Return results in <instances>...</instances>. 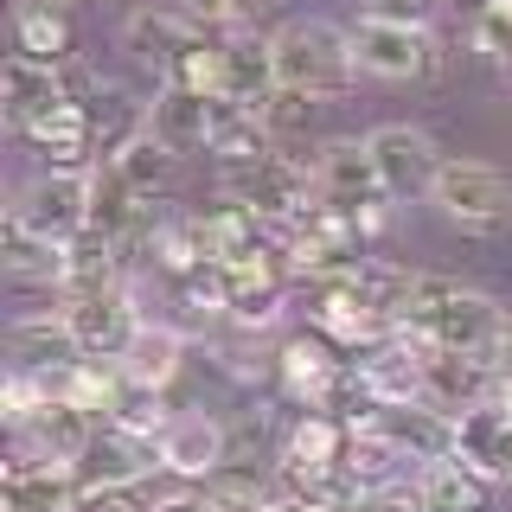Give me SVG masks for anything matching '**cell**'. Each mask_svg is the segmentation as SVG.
<instances>
[{
    "instance_id": "31",
    "label": "cell",
    "mask_w": 512,
    "mask_h": 512,
    "mask_svg": "<svg viewBox=\"0 0 512 512\" xmlns=\"http://www.w3.org/2000/svg\"><path fill=\"white\" fill-rule=\"evenodd\" d=\"M109 423H116L122 436L160 448V436L173 429V416H167V397H160V391H122V404L109 410Z\"/></svg>"
},
{
    "instance_id": "28",
    "label": "cell",
    "mask_w": 512,
    "mask_h": 512,
    "mask_svg": "<svg viewBox=\"0 0 512 512\" xmlns=\"http://www.w3.org/2000/svg\"><path fill=\"white\" fill-rule=\"evenodd\" d=\"M346 442H352V429H346V423H333V416L308 410L295 429H288L282 461H295V468H340V461H346Z\"/></svg>"
},
{
    "instance_id": "21",
    "label": "cell",
    "mask_w": 512,
    "mask_h": 512,
    "mask_svg": "<svg viewBox=\"0 0 512 512\" xmlns=\"http://www.w3.org/2000/svg\"><path fill=\"white\" fill-rule=\"evenodd\" d=\"M141 218H148V199L116 173V160H96L90 167V231H103L109 244H122Z\"/></svg>"
},
{
    "instance_id": "2",
    "label": "cell",
    "mask_w": 512,
    "mask_h": 512,
    "mask_svg": "<svg viewBox=\"0 0 512 512\" xmlns=\"http://www.w3.org/2000/svg\"><path fill=\"white\" fill-rule=\"evenodd\" d=\"M269 52H276V84L301 90V96H346L352 84V32H340L333 20H288L269 32Z\"/></svg>"
},
{
    "instance_id": "22",
    "label": "cell",
    "mask_w": 512,
    "mask_h": 512,
    "mask_svg": "<svg viewBox=\"0 0 512 512\" xmlns=\"http://www.w3.org/2000/svg\"><path fill=\"white\" fill-rule=\"evenodd\" d=\"M148 468H160L154 442H135V436H122V429L109 423V436H96L90 461L77 474H84V487H141Z\"/></svg>"
},
{
    "instance_id": "34",
    "label": "cell",
    "mask_w": 512,
    "mask_h": 512,
    "mask_svg": "<svg viewBox=\"0 0 512 512\" xmlns=\"http://www.w3.org/2000/svg\"><path fill=\"white\" fill-rule=\"evenodd\" d=\"M365 20H391V26H423L436 13V0H359Z\"/></svg>"
},
{
    "instance_id": "8",
    "label": "cell",
    "mask_w": 512,
    "mask_h": 512,
    "mask_svg": "<svg viewBox=\"0 0 512 512\" xmlns=\"http://www.w3.org/2000/svg\"><path fill=\"white\" fill-rule=\"evenodd\" d=\"M64 327H71V340H77L84 359H122L148 320H141V308H135L128 288H103V295L64 301Z\"/></svg>"
},
{
    "instance_id": "14",
    "label": "cell",
    "mask_w": 512,
    "mask_h": 512,
    "mask_svg": "<svg viewBox=\"0 0 512 512\" xmlns=\"http://www.w3.org/2000/svg\"><path fill=\"white\" fill-rule=\"evenodd\" d=\"M13 346V372H32V378H52V372H71L84 352H77L71 327H64V314H20L7 333Z\"/></svg>"
},
{
    "instance_id": "1",
    "label": "cell",
    "mask_w": 512,
    "mask_h": 512,
    "mask_svg": "<svg viewBox=\"0 0 512 512\" xmlns=\"http://www.w3.org/2000/svg\"><path fill=\"white\" fill-rule=\"evenodd\" d=\"M500 308L480 288H461L448 276H410L404 308H397V333L436 352H461V359H487L500 340Z\"/></svg>"
},
{
    "instance_id": "4",
    "label": "cell",
    "mask_w": 512,
    "mask_h": 512,
    "mask_svg": "<svg viewBox=\"0 0 512 512\" xmlns=\"http://www.w3.org/2000/svg\"><path fill=\"white\" fill-rule=\"evenodd\" d=\"M429 199L442 205L448 224H461V231H474V237L506 231V218H512V180L500 167H487V160H442Z\"/></svg>"
},
{
    "instance_id": "7",
    "label": "cell",
    "mask_w": 512,
    "mask_h": 512,
    "mask_svg": "<svg viewBox=\"0 0 512 512\" xmlns=\"http://www.w3.org/2000/svg\"><path fill=\"white\" fill-rule=\"evenodd\" d=\"M365 148H372V167H378L384 199H416V192H436L442 154H436V141H429L423 128L384 122V128H372V135H365Z\"/></svg>"
},
{
    "instance_id": "3",
    "label": "cell",
    "mask_w": 512,
    "mask_h": 512,
    "mask_svg": "<svg viewBox=\"0 0 512 512\" xmlns=\"http://www.w3.org/2000/svg\"><path fill=\"white\" fill-rule=\"evenodd\" d=\"M314 199L327 212H340L365 231L384 224V186H378V167H372V148L365 141H327L314 154Z\"/></svg>"
},
{
    "instance_id": "6",
    "label": "cell",
    "mask_w": 512,
    "mask_h": 512,
    "mask_svg": "<svg viewBox=\"0 0 512 512\" xmlns=\"http://www.w3.org/2000/svg\"><path fill=\"white\" fill-rule=\"evenodd\" d=\"M32 237H45V244H71V237L90 231V173H39L20 199H13V212Z\"/></svg>"
},
{
    "instance_id": "18",
    "label": "cell",
    "mask_w": 512,
    "mask_h": 512,
    "mask_svg": "<svg viewBox=\"0 0 512 512\" xmlns=\"http://www.w3.org/2000/svg\"><path fill=\"white\" fill-rule=\"evenodd\" d=\"M276 378L288 384V397H301L308 410H320L333 391H340V359H333L327 340H308V333H295L282 352H276Z\"/></svg>"
},
{
    "instance_id": "10",
    "label": "cell",
    "mask_w": 512,
    "mask_h": 512,
    "mask_svg": "<svg viewBox=\"0 0 512 512\" xmlns=\"http://www.w3.org/2000/svg\"><path fill=\"white\" fill-rule=\"evenodd\" d=\"M314 320H320V340H333V346H384V340L397 333V320L384 314L352 276H346V282H333L327 295H320Z\"/></svg>"
},
{
    "instance_id": "37",
    "label": "cell",
    "mask_w": 512,
    "mask_h": 512,
    "mask_svg": "<svg viewBox=\"0 0 512 512\" xmlns=\"http://www.w3.org/2000/svg\"><path fill=\"white\" fill-rule=\"evenodd\" d=\"M154 512H224L212 493H167V500H154Z\"/></svg>"
},
{
    "instance_id": "20",
    "label": "cell",
    "mask_w": 512,
    "mask_h": 512,
    "mask_svg": "<svg viewBox=\"0 0 512 512\" xmlns=\"http://www.w3.org/2000/svg\"><path fill=\"white\" fill-rule=\"evenodd\" d=\"M103 288H122V250L109 244L103 231H84L64 244V276H58V295L77 301V295H103Z\"/></svg>"
},
{
    "instance_id": "30",
    "label": "cell",
    "mask_w": 512,
    "mask_h": 512,
    "mask_svg": "<svg viewBox=\"0 0 512 512\" xmlns=\"http://www.w3.org/2000/svg\"><path fill=\"white\" fill-rule=\"evenodd\" d=\"M116 173H122V180L154 205V192L167 186V173H173V148H160L154 135H141V141H128V148L116 154Z\"/></svg>"
},
{
    "instance_id": "27",
    "label": "cell",
    "mask_w": 512,
    "mask_h": 512,
    "mask_svg": "<svg viewBox=\"0 0 512 512\" xmlns=\"http://www.w3.org/2000/svg\"><path fill=\"white\" fill-rule=\"evenodd\" d=\"M13 32H20V52L39 64H64V52H71V20L58 13V0H20Z\"/></svg>"
},
{
    "instance_id": "26",
    "label": "cell",
    "mask_w": 512,
    "mask_h": 512,
    "mask_svg": "<svg viewBox=\"0 0 512 512\" xmlns=\"http://www.w3.org/2000/svg\"><path fill=\"white\" fill-rule=\"evenodd\" d=\"M122 378H128V391H167L173 384V372H180V333L173 327H141L135 333V346L122 352Z\"/></svg>"
},
{
    "instance_id": "29",
    "label": "cell",
    "mask_w": 512,
    "mask_h": 512,
    "mask_svg": "<svg viewBox=\"0 0 512 512\" xmlns=\"http://www.w3.org/2000/svg\"><path fill=\"white\" fill-rule=\"evenodd\" d=\"M7 269L20 282H52L64 276V244H45V237H32L20 218H7Z\"/></svg>"
},
{
    "instance_id": "38",
    "label": "cell",
    "mask_w": 512,
    "mask_h": 512,
    "mask_svg": "<svg viewBox=\"0 0 512 512\" xmlns=\"http://www.w3.org/2000/svg\"><path fill=\"white\" fill-rule=\"evenodd\" d=\"M487 365H493V372H512V314L500 320V340H493V352H487Z\"/></svg>"
},
{
    "instance_id": "36",
    "label": "cell",
    "mask_w": 512,
    "mask_h": 512,
    "mask_svg": "<svg viewBox=\"0 0 512 512\" xmlns=\"http://www.w3.org/2000/svg\"><path fill=\"white\" fill-rule=\"evenodd\" d=\"M474 410L500 416V423L512 429V372H493V378H487V391H480V404H474Z\"/></svg>"
},
{
    "instance_id": "32",
    "label": "cell",
    "mask_w": 512,
    "mask_h": 512,
    "mask_svg": "<svg viewBox=\"0 0 512 512\" xmlns=\"http://www.w3.org/2000/svg\"><path fill=\"white\" fill-rule=\"evenodd\" d=\"M314 116V96H301V90H288V84H276L269 90V103H263V122H269V135H295L301 122Z\"/></svg>"
},
{
    "instance_id": "33",
    "label": "cell",
    "mask_w": 512,
    "mask_h": 512,
    "mask_svg": "<svg viewBox=\"0 0 512 512\" xmlns=\"http://www.w3.org/2000/svg\"><path fill=\"white\" fill-rule=\"evenodd\" d=\"M180 13L199 32H218V26H237V20H244V0H180Z\"/></svg>"
},
{
    "instance_id": "35",
    "label": "cell",
    "mask_w": 512,
    "mask_h": 512,
    "mask_svg": "<svg viewBox=\"0 0 512 512\" xmlns=\"http://www.w3.org/2000/svg\"><path fill=\"white\" fill-rule=\"evenodd\" d=\"M359 512H429V500H423V487H416V480H397V487L372 493Z\"/></svg>"
},
{
    "instance_id": "24",
    "label": "cell",
    "mask_w": 512,
    "mask_h": 512,
    "mask_svg": "<svg viewBox=\"0 0 512 512\" xmlns=\"http://www.w3.org/2000/svg\"><path fill=\"white\" fill-rule=\"evenodd\" d=\"M199 218H205V256H212V263L244 269L250 256H263V218H256L250 205L224 199V205H212V212H199Z\"/></svg>"
},
{
    "instance_id": "11",
    "label": "cell",
    "mask_w": 512,
    "mask_h": 512,
    "mask_svg": "<svg viewBox=\"0 0 512 512\" xmlns=\"http://www.w3.org/2000/svg\"><path fill=\"white\" fill-rule=\"evenodd\" d=\"M64 96H71V84H64V64H39V58L13 52L7 71H0V109H7L13 128H32L39 116H52Z\"/></svg>"
},
{
    "instance_id": "12",
    "label": "cell",
    "mask_w": 512,
    "mask_h": 512,
    "mask_svg": "<svg viewBox=\"0 0 512 512\" xmlns=\"http://www.w3.org/2000/svg\"><path fill=\"white\" fill-rule=\"evenodd\" d=\"M20 442H26L39 461H58V468H84L90 448H96V416L58 397V404H45V410L20 429Z\"/></svg>"
},
{
    "instance_id": "17",
    "label": "cell",
    "mask_w": 512,
    "mask_h": 512,
    "mask_svg": "<svg viewBox=\"0 0 512 512\" xmlns=\"http://www.w3.org/2000/svg\"><path fill=\"white\" fill-rule=\"evenodd\" d=\"M205 122H212V96L205 90H186V84H160L154 103H148V135L173 154H192L205 148Z\"/></svg>"
},
{
    "instance_id": "25",
    "label": "cell",
    "mask_w": 512,
    "mask_h": 512,
    "mask_svg": "<svg viewBox=\"0 0 512 512\" xmlns=\"http://www.w3.org/2000/svg\"><path fill=\"white\" fill-rule=\"evenodd\" d=\"M416 487H423L429 512H487V487H493V480H480L468 461L442 455V461H423V468H416Z\"/></svg>"
},
{
    "instance_id": "23",
    "label": "cell",
    "mask_w": 512,
    "mask_h": 512,
    "mask_svg": "<svg viewBox=\"0 0 512 512\" xmlns=\"http://www.w3.org/2000/svg\"><path fill=\"white\" fill-rule=\"evenodd\" d=\"M90 135H96V160H116L128 141L148 135V109L116 84H96L90 90Z\"/></svg>"
},
{
    "instance_id": "16",
    "label": "cell",
    "mask_w": 512,
    "mask_h": 512,
    "mask_svg": "<svg viewBox=\"0 0 512 512\" xmlns=\"http://www.w3.org/2000/svg\"><path fill=\"white\" fill-rule=\"evenodd\" d=\"M205 154H224L231 167H244V160L276 154V135H269V122H263V109H256V103H231V96H212Z\"/></svg>"
},
{
    "instance_id": "19",
    "label": "cell",
    "mask_w": 512,
    "mask_h": 512,
    "mask_svg": "<svg viewBox=\"0 0 512 512\" xmlns=\"http://www.w3.org/2000/svg\"><path fill=\"white\" fill-rule=\"evenodd\" d=\"M269 90H276V52H269V39H224L218 45V96L263 109Z\"/></svg>"
},
{
    "instance_id": "9",
    "label": "cell",
    "mask_w": 512,
    "mask_h": 512,
    "mask_svg": "<svg viewBox=\"0 0 512 512\" xmlns=\"http://www.w3.org/2000/svg\"><path fill=\"white\" fill-rule=\"evenodd\" d=\"M352 58H359V71L384 77V84H410V77L436 71V39H429V26L359 20L352 26Z\"/></svg>"
},
{
    "instance_id": "5",
    "label": "cell",
    "mask_w": 512,
    "mask_h": 512,
    "mask_svg": "<svg viewBox=\"0 0 512 512\" xmlns=\"http://www.w3.org/2000/svg\"><path fill=\"white\" fill-rule=\"evenodd\" d=\"M224 199L250 205L263 224H276V231H288L301 212H314V173L295 167L288 154H263V160H244V167H231V192Z\"/></svg>"
},
{
    "instance_id": "13",
    "label": "cell",
    "mask_w": 512,
    "mask_h": 512,
    "mask_svg": "<svg viewBox=\"0 0 512 512\" xmlns=\"http://www.w3.org/2000/svg\"><path fill=\"white\" fill-rule=\"evenodd\" d=\"M160 468L180 480H212L224 461H231V436L212 423V416H173V429L160 436Z\"/></svg>"
},
{
    "instance_id": "15",
    "label": "cell",
    "mask_w": 512,
    "mask_h": 512,
    "mask_svg": "<svg viewBox=\"0 0 512 512\" xmlns=\"http://www.w3.org/2000/svg\"><path fill=\"white\" fill-rule=\"evenodd\" d=\"M122 39H128V52H135L141 64H154L160 84H167L173 64H180L192 45H199V26H192L180 7H173V13H167V7H160V13H154V7H141V13H128Z\"/></svg>"
}]
</instances>
